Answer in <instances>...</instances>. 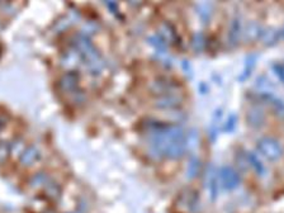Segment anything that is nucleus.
I'll return each mask as SVG.
<instances>
[{
	"label": "nucleus",
	"mask_w": 284,
	"mask_h": 213,
	"mask_svg": "<svg viewBox=\"0 0 284 213\" xmlns=\"http://www.w3.org/2000/svg\"><path fill=\"white\" fill-rule=\"evenodd\" d=\"M145 138L149 153L156 159H178L187 149V136L176 124L149 122Z\"/></svg>",
	"instance_id": "1"
},
{
	"label": "nucleus",
	"mask_w": 284,
	"mask_h": 213,
	"mask_svg": "<svg viewBox=\"0 0 284 213\" xmlns=\"http://www.w3.org/2000/svg\"><path fill=\"white\" fill-rule=\"evenodd\" d=\"M258 149L265 158L272 160V161L278 160L282 156V154H283V149H282L281 144L277 140L270 137L261 138L258 144Z\"/></svg>",
	"instance_id": "2"
},
{
	"label": "nucleus",
	"mask_w": 284,
	"mask_h": 213,
	"mask_svg": "<svg viewBox=\"0 0 284 213\" xmlns=\"http://www.w3.org/2000/svg\"><path fill=\"white\" fill-rule=\"evenodd\" d=\"M220 176H221L222 182L226 187L233 188L238 184L237 174L231 167H224V169L220 170Z\"/></svg>",
	"instance_id": "3"
}]
</instances>
